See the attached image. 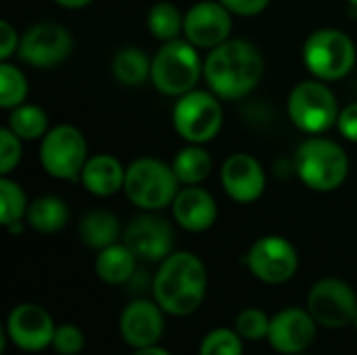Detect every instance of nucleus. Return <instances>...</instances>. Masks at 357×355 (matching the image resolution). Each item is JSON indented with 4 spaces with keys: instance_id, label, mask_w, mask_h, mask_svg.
<instances>
[{
    "instance_id": "12",
    "label": "nucleus",
    "mask_w": 357,
    "mask_h": 355,
    "mask_svg": "<svg viewBox=\"0 0 357 355\" xmlns=\"http://www.w3.org/2000/svg\"><path fill=\"white\" fill-rule=\"evenodd\" d=\"M73 48V38L69 29L59 23L42 21L31 25L19 42L17 56L38 69H50L61 65Z\"/></svg>"
},
{
    "instance_id": "7",
    "label": "nucleus",
    "mask_w": 357,
    "mask_h": 355,
    "mask_svg": "<svg viewBox=\"0 0 357 355\" xmlns=\"http://www.w3.org/2000/svg\"><path fill=\"white\" fill-rule=\"evenodd\" d=\"M287 111L293 126L310 136H320L331 128H337L341 113L339 100L331 86L316 77L299 82L291 90Z\"/></svg>"
},
{
    "instance_id": "11",
    "label": "nucleus",
    "mask_w": 357,
    "mask_h": 355,
    "mask_svg": "<svg viewBox=\"0 0 357 355\" xmlns=\"http://www.w3.org/2000/svg\"><path fill=\"white\" fill-rule=\"evenodd\" d=\"M307 310L320 326L345 328L356 318V291L341 278H322L307 295Z\"/></svg>"
},
{
    "instance_id": "23",
    "label": "nucleus",
    "mask_w": 357,
    "mask_h": 355,
    "mask_svg": "<svg viewBox=\"0 0 357 355\" xmlns=\"http://www.w3.org/2000/svg\"><path fill=\"white\" fill-rule=\"evenodd\" d=\"M69 220V207L61 197L44 195L29 203L25 222L40 234H54L65 228Z\"/></svg>"
},
{
    "instance_id": "4",
    "label": "nucleus",
    "mask_w": 357,
    "mask_h": 355,
    "mask_svg": "<svg viewBox=\"0 0 357 355\" xmlns=\"http://www.w3.org/2000/svg\"><path fill=\"white\" fill-rule=\"evenodd\" d=\"M180 180L172 165L155 157H140L126 167L123 192L140 211H161L172 207L180 192Z\"/></svg>"
},
{
    "instance_id": "17",
    "label": "nucleus",
    "mask_w": 357,
    "mask_h": 355,
    "mask_svg": "<svg viewBox=\"0 0 357 355\" xmlns=\"http://www.w3.org/2000/svg\"><path fill=\"white\" fill-rule=\"evenodd\" d=\"M316 320L310 310L287 308L272 316L268 341L282 355L305 354L316 339Z\"/></svg>"
},
{
    "instance_id": "28",
    "label": "nucleus",
    "mask_w": 357,
    "mask_h": 355,
    "mask_svg": "<svg viewBox=\"0 0 357 355\" xmlns=\"http://www.w3.org/2000/svg\"><path fill=\"white\" fill-rule=\"evenodd\" d=\"M27 77L25 73L8 63V61H0V107L4 111H10L19 105H23L27 100Z\"/></svg>"
},
{
    "instance_id": "2",
    "label": "nucleus",
    "mask_w": 357,
    "mask_h": 355,
    "mask_svg": "<svg viewBox=\"0 0 357 355\" xmlns=\"http://www.w3.org/2000/svg\"><path fill=\"white\" fill-rule=\"evenodd\" d=\"M207 293L205 264L188 251L167 255L153 280L155 301L167 316L184 318L195 314Z\"/></svg>"
},
{
    "instance_id": "26",
    "label": "nucleus",
    "mask_w": 357,
    "mask_h": 355,
    "mask_svg": "<svg viewBox=\"0 0 357 355\" xmlns=\"http://www.w3.org/2000/svg\"><path fill=\"white\" fill-rule=\"evenodd\" d=\"M6 126L21 140H42L46 136V132L50 130L46 111L33 103H23V105L10 109Z\"/></svg>"
},
{
    "instance_id": "29",
    "label": "nucleus",
    "mask_w": 357,
    "mask_h": 355,
    "mask_svg": "<svg viewBox=\"0 0 357 355\" xmlns=\"http://www.w3.org/2000/svg\"><path fill=\"white\" fill-rule=\"evenodd\" d=\"M29 201L19 182L8 176H0V222L10 226L15 222H23L27 216Z\"/></svg>"
},
{
    "instance_id": "5",
    "label": "nucleus",
    "mask_w": 357,
    "mask_h": 355,
    "mask_svg": "<svg viewBox=\"0 0 357 355\" xmlns=\"http://www.w3.org/2000/svg\"><path fill=\"white\" fill-rule=\"evenodd\" d=\"M201 75L203 61L199 56V48L186 38L163 42L151 63V82L165 96L180 98L195 90Z\"/></svg>"
},
{
    "instance_id": "33",
    "label": "nucleus",
    "mask_w": 357,
    "mask_h": 355,
    "mask_svg": "<svg viewBox=\"0 0 357 355\" xmlns=\"http://www.w3.org/2000/svg\"><path fill=\"white\" fill-rule=\"evenodd\" d=\"M86 345V337L75 324H61L52 337V349L59 355H77Z\"/></svg>"
},
{
    "instance_id": "31",
    "label": "nucleus",
    "mask_w": 357,
    "mask_h": 355,
    "mask_svg": "<svg viewBox=\"0 0 357 355\" xmlns=\"http://www.w3.org/2000/svg\"><path fill=\"white\" fill-rule=\"evenodd\" d=\"M270 322H272V318H268V314H266L264 310L247 308V310H243V312L236 316L234 331H236L243 339L261 341V339H268Z\"/></svg>"
},
{
    "instance_id": "6",
    "label": "nucleus",
    "mask_w": 357,
    "mask_h": 355,
    "mask_svg": "<svg viewBox=\"0 0 357 355\" xmlns=\"http://www.w3.org/2000/svg\"><path fill=\"white\" fill-rule=\"evenodd\" d=\"M301 56L312 77L328 84L351 73L357 63V48L351 36H347L343 29L322 27L305 38Z\"/></svg>"
},
{
    "instance_id": "39",
    "label": "nucleus",
    "mask_w": 357,
    "mask_h": 355,
    "mask_svg": "<svg viewBox=\"0 0 357 355\" xmlns=\"http://www.w3.org/2000/svg\"><path fill=\"white\" fill-rule=\"evenodd\" d=\"M347 2H349L351 6H356V8H357V0H347Z\"/></svg>"
},
{
    "instance_id": "8",
    "label": "nucleus",
    "mask_w": 357,
    "mask_h": 355,
    "mask_svg": "<svg viewBox=\"0 0 357 355\" xmlns=\"http://www.w3.org/2000/svg\"><path fill=\"white\" fill-rule=\"evenodd\" d=\"M222 98L211 90H190L182 94L172 111L174 130L188 144L211 142L224 126Z\"/></svg>"
},
{
    "instance_id": "15",
    "label": "nucleus",
    "mask_w": 357,
    "mask_h": 355,
    "mask_svg": "<svg viewBox=\"0 0 357 355\" xmlns=\"http://www.w3.org/2000/svg\"><path fill=\"white\" fill-rule=\"evenodd\" d=\"M54 320L52 316L36 305V303H21L17 305L8 318H6V337L13 341L15 347L36 354L46 349L48 345H52V337H54Z\"/></svg>"
},
{
    "instance_id": "21",
    "label": "nucleus",
    "mask_w": 357,
    "mask_h": 355,
    "mask_svg": "<svg viewBox=\"0 0 357 355\" xmlns=\"http://www.w3.org/2000/svg\"><path fill=\"white\" fill-rule=\"evenodd\" d=\"M136 262V253L126 243H115L98 251L94 259V272L107 285H123L134 276Z\"/></svg>"
},
{
    "instance_id": "9",
    "label": "nucleus",
    "mask_w": 357,
    "mask_h": 355,
    "mask_svg": "<svg viewBox=\"0 0 357 355\" xmlns=\"http://www.w3.org/2000/svg\"><path fill=\"white\" fill-rule=\"evenodd\" d=\"M88 161V142L82 130L59 123L40 142V165L56 180H79Z\"/></svg>"
},
{
    "instance_id": "37",
    "label": "nucleus",
    "mask_w": 357,
    "mask_h": 355,
    "mask_svg": "<svg viewBox=\"0 0 357 355\" xmlns=\"http://www.w3.org/2000/svg\"><path fill=\"white\" fill-rule=\"evenodd\" d=\"M59 6H63V8H69V10H77V8H84V6H88L90 2H94V0H54Z\"/></svg>"
},
{
    "instance_id": "16",
    "label": "nucleus",
    "mask_w": 357,
    "mask_h": 355,
    "mask_svg": "<svg viewBox=\"0 0 357 355\" xmlns=\"http://www.w3.org/2000/svg\"><path fill=\"white\" fill-rule=\"evenodd\" d=\"M220 178L226 195L241 205H251L266 192V172L249 153L230 155L220 169Z\"/></svg>"
},
{
    "instance_id": "14",
    "label": "nucleus",
    "mask_w": 357,
    "mask_h": 355,
    "mask_svg": "<svg viewBox=\"0 0 357 355\" xmlns=\"http://www.w3.org/2000/svg\"><path fill=\"white\" fill-rule=\"evenodd\" d=\"M123 243L144 262H163L174 251V228L157 211H142L136 216L126 232Z\"/></svg>"
},
{
    "instance_id": "24",
    "label": "nucleus",
    "mask_w": 357,
    "mask_h": 355,
    "mask_svg": "<svg viewBox=\"0 0 357 355\" xmlns=\"http://www.w3.org/2000/svg\"><path fill=\"white\" fill-rule=\"evenodd\" d=\"M172 167L184 186H197L207 180L213 169V159L203 144H188L180 149L172 161Z\"/></svg>"
},
{
    "instance_id": "1",
    "label": "nucleus",
    "mask_w": 357,
    "mask_h": 355,
    "mask_svg": "<svg viewBox=\"0 0 357 355\" xmlns=\"http://www.w3.org/2000/svg\"><path fill=\"white\" fill-rule=\"evenodd\" d=\"M266 71L259 48L247 40L230 38L209 50L203 61V80L222 100H241L251 94Z\"/></svg>"
},
{
    "instance_id": "13",
    "label": "nucleus",
    "mask_w": 357,
    "mask_h": 355,
    "mask_svg": "<svg viewBox=\"0 0 357 355\" xmlns=\"http://www.w3.org/2000/svg\"><path fill=\"white\" fill-rule=\"evenodd\" d=\"M232 36V13L220 0L195 2L184 13V38L197 48H215Z\"/></svg>"
},
{
    "instance_id": "41",
    "label": "nucleus",
    "mask_w": 357,
    "mask_h": 355,
    "mask_svg": "<svg viewBox=\"0 0 357 355\" xmlns=\"http://www.w3.org/2000/svg\"><path fill=\"white\" fill-rule=\"evenodd\" d=\"M293 355H305V354H293Z\"/></svg>"
},
{
    "instance_id": "10",
    "label": "nucleus",
    "mask_w": 357,
    "mask_h": 355,
    "mask_svg": "<svg viewBox=\"0 0 357 355\" xmlns=\"http://www.w3.org/2000/svg\"><path fill=\"white\" fill-rule=\"evenodd\" d=\"M247 266L257 280L266 285H284L297 274L299 255L289 239L266 234L251 245Z\"/></svg>"
},
{
    "instance_id": "20",
    "label": "nucleus",
    "mask_w": 357,
    "mask_h": 355,
    "mask_svg": "<svg viewBox=\"0 0 357 355\" xmlns=\"http://www.w3.org/2000/svg\"><path fill=\"white\" fill-rule=\"evenodd\" d=\"M84 188L94 197H113L119 190H123L126 184V167L121 161L109 153H98L94 157H88L82 176H79Z\"/></svg>"
},
{
    "instance_id": "3",
    "label": "nucleus",
    "mask_w": 357,
    "mask_h": 355,
    "mask_svg": "<svg viewBox=\"0 0 357 355\" xmlns=\"http://www.w3.org/2000/svg\"><path fill=\"white\" fill-rule=\"evenodd\" d=\"M295 172L310 190L333 192L349 176V157L339 142L324 136H310L297 146Z\"/></svg>"
},
{
    "instance_id": "36",
    "label": "nucleus",
    "mask_w": 357,
    "mask_h": 355,
    "mask_svg": "<svg viewBox=\"0 0 357 355\" xmlns=\"http://www.w3.org/2000/svg\"><path fill=\"white\" fill-rule=\"evenodd\" d=\"M337 130H339V134L345 140L357 144V103H351L345 109H341L339 121H337Z\"/></svg>"
},
{
    "instance_id": "25",
    "label": "nucleus",
    "mask_w": 357,
    "mask_h": 355,
    "mask_svg": "<svg viewBox=\"0 0 357 355\" xmlns=\"http://www.w3.org/2000/svg\"><path fill=\"white\" fill-rule=\"evenodd\" d=\"M151 63H153V59H149V54L142 48L128 46L115 54V59L111 63V71L119 84L140 86L151 77Z\"/></svg>"
},
{
    "instance_id": "19",
    "label": "nucleus",
    "mask_w": 357,
    "mask_h": 355,
    "mask_svg": "<svg viewBox=\"0 0 357 355\" xmlns=\"http://www.w3.org/2000/svg\"><path fill=\"white\" fill-rule=\"evenodd\" d=\"M172 213L186 232H205L218 222V203L203 186H184L172 203Z\"/></svg>"
},
{
    "instance_id": "35",
    "label": "nucleus",
    "mask_w": 357,
    "mask_h": 355,
    "mask_svg": "<svg viewBox=\"0 0 357 355\" xmlns=\"http://www.w3.org/2000/svg\"><path fill=\"white\" fill-rule=\"evenodd\" d=\"M232 15L238 17H255L261 15L268 6L270 0H220Z\"/></svg>"
},
{
    "instance_id": "34",
    "label": "nucleus",
    "mask_w": 357,
    "mask_h": 355,
    "mask_svg": "<svg viewBox=\"0 0 357 355\" xmlns=\"http://www.w3.org/2000/svg\"><path fill=\"white\" fill-rule=\"evenodd\" d=\"M19 42H21V36L17 33V29L6 19H2L0 21V61H8L19 50Z\"/></svg>"
},
{
    "instance_id": "38",
    "label": "nucleus",
    "mask_w": 357,
    "mask_h": 355,
    "mask_svg": "<svg viewBox=\"0 0 357 355\" xmlns=\"http://www.w3.org/2000/svg\"><path fill=\"white\" fill-rule=\"evenodd\" d=\"M132 355H172L167 349L163 347H157V345H151V347H140V349H134Z\"/></svg>"
},
{
    "instance_id": "27",
    "label": "nucleus",
    "mask_w": 357,
    "mask_h": 355,
    "mask_svg": "<svg viewBox=\"0 0 357 355\" xmlns=\"http://www.w3.org/2000/svg\"><path fill=\"white\" fill-rule=\"evenodd\" d=\"M146 27L157 40L169 42V40L180 38V33H184V15L174 2L161 0L149 8Z\"/></svg>"
},
{
    "instance_id": "40",
    "label": "nucleus",
    "mask_w": 357,
    "mask_h": 355,
    "mask_svg": "<svg viewBox=\"0 0 357 355\" xmlns=\"http://www.w3.org/2000/svg\"><path fill=\"white\" fill-rule=\"evenodd\" d=\"M354 326H356V331H357V312H356V318H354V322H351Z\"/></svg>"
},
{
    "instance_id": "18",
    "label": "nucleus",
    "mask_w": 357,
    "mask_h": 355,
    "mask_svg": "<svg viewBox=\"0 0 357 355\" xmlns=\"http://www.w3.org/2000/svg\"><path fill=\"white\" fill-rule=\"evenodd\" d=\"M165 312L157 301L136 299L132 301L119 318V331L128 345L134 349L157 345L163 337Z\"/></svg>"
},
{
    "instance_id": "30",
    "label": "nucleus",
    "mask_w": 357,
    "mask_h": 355,
    "mask_svg": "<svg viewBox=\"0 0 357 355\" xmlns=\"http://www.w3.org/2000/svg\"><path fill=\"white\" fill-rule=\"evenodd\" d=\"M199 355H243V337L232 328H215L203 339Z\"/></svg>"
},
{
    "instance_id": "22",
    "label": "nucleus",
    "mask_w": 357,
    "mask_h": 355,
    "mask_svg": "<svg viewBox=\"0 0 357 355\" xmlns=\"http://www.w3.org/2000/svg\"><path fill=\"white\" fill-rule=\"evenodd\" d=\"M121 234L119 218L107 209H92L79 222V239L86 247L100 251L117 243Z\"/></svg>"
},
{
    "instance_id": "32",
    "label": "nucleus",
    "mask_w": 357,
    "mask_h": 355,
    "mask_svg": "<svg viewBox=\"0 0 357 355\" xmlns=\"http://www.w3.org/2000/svg\"><path fill=\"white\" fill-rule=\"evenodd\" d=\"M23 140L8 128H0V176H8L17 169L23 157Z\"/></svg>"
}]
</instances>
